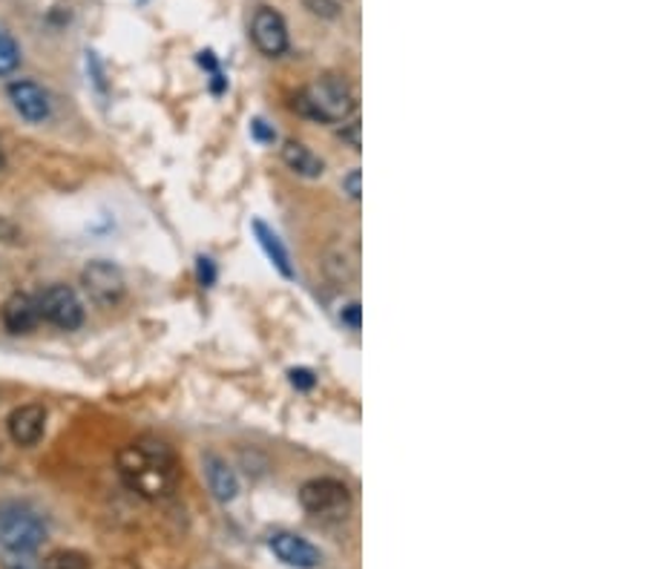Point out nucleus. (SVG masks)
Here are the masks:
<instances>
[{
  "instance_id": "19",
  "label": "nucleus",
  "mask_w": 647,
  "mask_h": 569,
  "mask_svg": "<svg viewBox=\"0 0 647 569\" xmlns=\"http://www.w3.org/2000/svg\"><path fill=\"white\" fill-rule=\"evenodd\" d=\"M216 265H213L211 256H199L197 259V279L202 288H213L216 284Z\"/></svg>"
},
{
  "instance_id": "25",
  "label": "nucleus",
  "mask_w": 647,
  "mask_h": 569,
  "mask_svg": "<svg viewBox=\"0 0 647 569\" xmlns=\"http://www.w3.org/2000/svg\"><path fill=\"white\" fill-rule=\"evenodd\" d=\"M0 167H3V150H0Z\"/></svg>"
},
{
  "instance_id": "9",
  "label": "nucleus",
  "mask_w": 647,
  "mask_h": 569,
  "mask_svg": "<svg viewBox=\"0 0 647 569\" xmlns=\"http://www.w3.org/2000/svg\"><path fill=\"white\" fill-rule=\"evenodd\" d=\"M268 547L279 561L291 569H316L320 567V549L305 540L297 532H274L268 538Z\"/></svg>"
},
{
  "instance_id": "20",
  "label": "nucleus",
  "mask_w": 647,
  "mask_h": 569,
  "mask_svg": "<svg viewBox=\"0 0 647 569\" xmlns=\"http://www.w3.org/2000/svg\"><path fill=\"white\" fill-rule=\"evenodd\" d=\"M305 9H309L311 15L320 18H337L339 15V3L337 0H302Z\"/></svg>"
},
{
  "instance_id": "1",
  "label": "nucleus",
  "mask_w": 647,
  "mask_h": 569,
  "mask_svg": "<svg viewBox=\"0 0 647 569\" xmlns=\"http://www.w3.org/2000/svg\"><path fill=\"white\" fill-rule=\"evenodd\" d=\"M119 475L124 487L144 501H165L179 480L174 451L158 437H138L127 443L119 451Z\"/></svg>"
},
{
  "instance_id": "24",
  "label": "nucleus",
  "mask_w": 647,
  "mask_h": 569,
  "mask_svg": "<svg viewBox=\"0 0 647 569\" xmlns=\"http://www.w3.org/2000/svg\"><path fill=\"white\" fill-rule=\"evenodd\" d=\"M348 142H352L354 150H360V121H352V124H343V133Z\"/></svg>"
},
{
  "instance_id": "18",
  "label": "nucleus",
  "mask_w": 647,
  "mask_h": 569,
  "mask_svg": "<svg viewBox=\"0 0 647 569\" xmlns=\"http://www.w3.org/2000/svg\"><path fill=\"white\" fill-rule=\"evenodd\" d=\"M343 193L352 199V202H360L362 199V172L360 167H354V170H348L346 176H343Z\"/></svg>"
},
{
  "instance_id": "15",
  "label": "nucleus",
  "mask_w": 647,
  "mask_h": 569,
  "mask_svg": "<svg viewBox=\"0 0 647 569\" xmlns=\"http://www.w3.org/2000/svg\"><path fill=\"white\" fill-rule=\"evenodd\" d=\"M44 569H92L90 558L76 549H55L44 558Z\"/></svg>"
},
{
  "instance_id": "7",
  "label": "nucleus",
  "mask_w": 647,
  "mask_h": 569,
  "mask_svg": "<svg viewBox=\"0 0 647 569\" xmlns=\"http://www.w3.org/2000/svg\"><path fill=\"white\" fill-rule=\"evenodd\" d=\"M250 41H254V46L265 58L286 55L288 46H291L286 18L271 7H256L254 18H250Z\"/></svg>"
},
{
  "instance_id": "11",
  "label": "nucleus",
  "mask_w": 647,
  "mask_h": 569,
  "mask_svg": "<svg viewBox=\"0 0 647 569\" xmlns=\"http://www.w3.org/2000/svg\"><path fill=\"white\" fill-rule=\"evenodd\" d=\"M0 320L9 334H30L41 323L38 302L30 293H12L3 308H0Z\"/></svg>"
},
{
  "instance_id": "17",
  "label": "nucleus",
  "mask_w": 647,
  "mask_h": 569,
  "mask_svg": "<svg viewBox=\"0 0 647 569\" xmlns=\"http://www.w3.org/2000/svg\"><path fill=\"white\" fill-rule=\"evenodd\" d=\"M3 569H44L41 558L35 553H3Z\"/></svg>"
},
{
  "instance_id": "16",
  "label": "nucleus",
  "mask_w": 647,
  "mask_h": 569,
  "mask_svg": "<svg viewBox=\"0 0 647 569\" xmlns=\"http://www.w3.org/2000/svg\"><path fill=\"white\" fill-rule=\"evenodd\" d=\"M18 64H21V46L15 44V38H12V35L0 32V76L15 72Z\"/></svg>"
},
{
  "instance_id": "8",
  "label": "nucleus",
  "mask_w": 647,
  "mask_h": 569,
  "mask_svg": "<svg viewBox=\"0 0 647 569\" xmlns=\"http://www.w3.org/2000/svg\"><path fill=\"white\" fill-rule=\"evenodd\" d=\"M7 96L12 101V107H15V113L23 121H30V124H44L53 115V98H49V92L41 83L21 78V81L9 83Z\"/></svg>"
},
{
  "instance_id": "5",
  "label": "nucleus",
  "mask_w": 647,
  "mask_h": 569,
  "mask_svg": "<svg viewBox=\"0 0 647 569\" xmlns=\"http://www.w3.org/2000/svg\"><path fill=\"white\" fill-rule=\"evenodd\" d=\"M35 302H38L41 320L55 325V328L76 331L83 325V302L76 293V288H69V284H49V288L41 291Z\"/></svg>"
},
{
  "instance_id": "12",
  "label": "nucleus",
  "mask_w": 647,
  "mask_h": 569,
  "mask_svg": "<svg viewBox=\"0 0 647 569\" xmlns=\"http://www.w3.org/2000/svg\"><path fill=\"white\" fill-rule=\"evenodd\" d=\"M204 480H208V489H211L219 503H231L239 498V478H236V472L231 469L225 457H204Z\"/></svg>"
},
{
  "instance_id": "21",
  "label": "nucleus",
  "mask_w": 647,
  "mask_h": 569,
  "mask_svg": "<svg viewBox=\"0 0 647 569\" xmlns=\"http://www.w3.org/2000/svg\"><path fill=\"white\" fill-rule=\"evenodd\" d=\"M288 377H291V382H294L297 389H302V391L314 389V382H316L314 371H309V368H291V371H288Z\"/></svg>"
},
{
  "instance_id": "4",
  "label": "nucleus",
  "mask_w": 647,
  "mask_h": 569,
  "mask_svg": "<svg viewBox=\"0 0 647 569\" xmlns=\"http://www.w3.org/2000/svg\"><path fill=\"white\" fill-rule=\"evenodd\" d=\"M300 506L323 521H343L352 510V492L337 478H311L300 487Z\"/></svg>"
},
{
  "instance_id": "23",
  "label": "nucleus",
  "mask_w": 647,
  "mask_h": 569,
  "mask_svg": "<svg viewBox=\"0 0 647 569\" xmlns=\"http://www.w3.org/2000/svg\"><path fill=\"white\" fill-rule=\"evenodd\" d=\"M250 133H254V138H259V142H274V138H277V133H274V130L268 127L263 119H254V124H250Z\"/></svg>"
},
{
  "instance_id": "22",
  "label": "nucleus",
  "mask_w": 647,
  "mask_h": 569,
  "mask_svg": "<svg viewBox=\"0 0 647 569\" xmlns=\"http://www.w3.org/2000/svg\"><path fill=\"white\" fill-rule=\"evenodd\" d=\"M339 320H343V325H348L352 331H360V302H348V305L339 311Z\"/></svg>"
},
{
  "instance_id": "3",
  "label": "nucleus",
  "mask_w": 647,
  "mask_h": 569,
  "mask_svg": "<svg viewBox=\"0 0 647 569\" xmlns=\"http://www.w3.org/2000/svg\"><path fill=\"white\" fill-rule=\"evenodd\" d=\"M46 540V521L23 503L0 510V547L3 553H35Z\"/></svg>"
},
{
  "instance_id": "14",
  "label": "nucleus",
  "mask_w": 647,
  "mask_h": 569,
  "mask_svg": "<svg viewBox=\"0 0 647 569\" xmlns=\"http://www.w3.org/2000/svg\"><path fill=\"white\" fill-rule=\"evenodd\" d=\"M282 161L291 172L302 176V179H320L325 172V161L316 156L311 147L302 142H286L282 144Z\"/></svg>"
},
{
  "instance_id": "13",
  "label": "nucleus",
  "mask_w": 647,
  "mask_h": 569,
  "mask_svg": "<svg viewBox=\"0 0 647 569\" xmlns=\"http://www.w3.org/2000/svg\"><path fill=\"white\" fill-rule=\"evenodd\" d=\"M254 236H256V242H259V247L265 250V256H268V263H271L274 268H277L286 279H294V265H291V254H288V247L282 245V239H279L277 233H274V227L265 225L263 219H256V222H254Z\"/></svg>"
},
{
  "instance_id": "2",
  "label": "nucleus",
  "mask_w": 647,
  "mask_h": 569,
  "mask_svg": "<svg viewBox=\"0 0 647 569\" xmlns=\"http://www.w3.org/2000/svg\"><path fill=\"white\" fill-rule=\"evenodd\" d=\"M294 110L320 124H343L357 110L352 83L343 76H320L294 98Z\"/></svg>"
},
{
  "instance_id": "10",
  "label": "nucleus",
  "mask_w": 647,
  "mask_h": 569,
  "mask_svg": "<svg viewBox=\"0 0 647 569\" xmlns=\"http://www.w3.org/2000/svg\"><path fill=\"white\" fill-rule=\"evenodd\" d=\"M7 432L15 446H21V449H30V446H35V443L44 437L46 409L38 403L18 405L15 412L7 417Z\"/></svg>"
},
{
  "instance_id": "6",
  "label": "nucleus",
  "mask_w": 647,
  "mask_h": 569,
  "mask_svg": "<svg viewBox=\"0 0 647 569\" xmlns=\"http://www.w3.org/2000/svg\"><path fill=\"white\" fill-rule=\"evenodd\" d=\"M81 284L87 297L99 308H115L124 293H127V282L121 274L119 265L107 263V259H92L87 268L81 270Z\"/></svg>"
}]
</instances>
